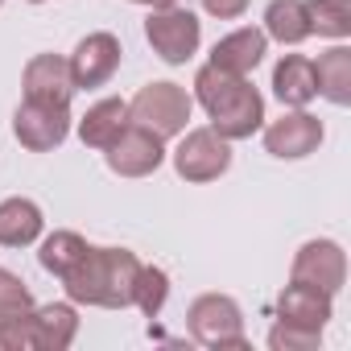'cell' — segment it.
Masks as SVG:
<instances>
[{
  "instance_id": "8992f818",
  "label": "cell",
  "mask_w": 351,
  "mask_h": 351,
  "mask_svg": "<svg viewBox=\"0 0 351 351\" xmlns=\"http://www.w3.org/2000/svg\"><path fill=\"white\" fill-rule=\"evenodd\" d=\"M169 157H173V169H178L182 182L203 186L232 169V141H223L215 128H186Z\"/></svg>"
},
{
  "instance_id": "9c48e42d",
  "label": "cell",
  "mask_w": 351,
  "mask_h": 351,
  "mask_svg": "<svg viewBox=\"0 0 351 351\" xmlns=\"http://www.w3.org/2000/svg\"><path fill=\"white\" fill-rule=\"evenodd\" d=\"M265 128V149L277 157V161H302V157H310V153H318V145H322V120L318 116H310L306 108H289L281 120H269V124H261Z\"/></svg>"
},
{
  "instance_id": "f1b7e54d",
  "label": "cell",
  "mask_w": 351,
  "mask_h": 351,
  "mask_svg": "<svg viewBox=\"0 0 351 351\" xmlns=\"http://www.w3.org/2000/svg\"><path fill=\"white\" fill-rule=\"evenodd\" d=\"M0 5H5V0H0Z\"/></svg>"
},
{
  "instance_id": "7402d4cb",
  "label": "cell",
  "mask_w": 351,
  "mask_h": 351,
  "mask_svg": "<svg viewBox=\"0 0 351 351\" xmlns=\"http://www.w3.org/2000/svg\"><path fill=\"white\" fill-rule=\"evenodd\" d=\"M310 13V34L343 42L351 38V0H306Z\"/></svg>"
},
{
  "instance_id": "484cf974",
  "label": "cell",
  "mask_w": 351,
  "mask_h": 351,
  "mask_svg": "<svg viewBox=\"0 0 351 351\" xmlns=\"http://www.w3.org/2000/svg\"><path fill=\"white\" fill-rule=\"evenodd\" d=\"M203 9L219 21H236V17L248 13V0H203Z\"/></svg>"
},
{
  "instance_id": "44dd1931",
  "label": "cell",
  "mask_w": 351,
  "mask_h": 351,
  "mask_svg": "<svg viewBox=\"0 0 351 351\" xmlns=\"http://www.w3.org/2000/svg\"><path fill=\"white\" fill-rule=\"evenodd\" d=\"M87 252V240L79 236V232H50L46 240H42V252H38V261H42V269L46 273H54L58 281L79 265V256Z\"/></svg>"
},
{
  "instance_id": "4fadbf2b",
  "label": "cell",
  "mask_w": 351,
  "mask_h": 351,
  "mask_svg": "<svg viewBox=\"0 0 351 351\" xmlns=\"http://www.w3.org/2000/svg\"><path fill=\"white\" fill-rule=\"evenodd\" d=\"M277 318L293 322V326H306V330H322L335 318V293H326L318 285H306V281H289L277 298Z\"/></svg>"
},
{
  "instance_id": "30bf717a",
  "label": "cell",
  "mask_w": 351,
  "mask_h": 351,
  "mask_svg": "<svg viewBox=\"0 0 351 351\" xmlns=\"http://www.w3.org/2000/svg\"><path fill=\"white\" fill-rule=\"evenodd\" d=\"M120 58H124V46L116 34L99 29V34H87L75 54L66 58L71 66V79H75V91H91V87H104L116 71H120Z\"/></svg>"
},
{
  "instance_id": "3957f363",
  "label": "cell",
  "mask_w": 351,
  "mask_h": 351,
  "mask_svg": "<svg viewBox=\"0 0 351 351\" xmlns=\"http://www.w3.org/2000/svg\"><path fill=\"white\" fill-rule=\"evenodd\" d=\"M191 112H195V99H191L186 87H178V83H145V87L128 99L132 124L157 132L161 141L182 136L186 124H191Z\"/></svg>"
},
{
  "instance_id": "277c9868",
  "label": "cell",
  "mask_w": 351,
  "mask_h": 351,
  "mask_svg": "<svg viewBox=\"0 0 351 351\" xmlns=\"http://www.w3.org/2000/svg\"><path fill=\"white\" fill-rule=\"evenodd\" d=\"M186 330L203 347H248L244 339V310L228 293H203L186 310Z\"/></svg>"
},
{
  "instance_id": "83f0119b",
  "label": "cell",
  "mask_w": 351,
  "mask_h": 351,
  "mask_svg": "<svg viewBox=\"0 0 351 351\" xmlns=\"http://www.w3.org/2000/svg\"><path fill=\"white\" fill-rule=\"evenodd\" d=\"M29 5H46V0H29Z\"/></svg>"
},
{
  "instance_id": "ffe728a7",
  "label": "cell",
  "mask_w": 351,
  "mask_h": 351,
  "mask_svg": "<svg viewBox=\"0 0 351 351\" xmlns=\"http://www.w3.org/2000/svg\"><path fill=\"white\" fill-rule=\"evenodd\" d=\"M265 38H273L281 46H302L310 38L306 0H269V9H265Z\"/></svg>"
},
{
  "instance_id": "ac0fdd59",
  "label": "cell",
  "mask_w": 351,
  "mask_h": 351,
  "mask_svg": "<svg viewBox=\"0 0 351 351\" xmlns=\"http://www.w3.org/2000/svg\"><path fill=\"white\" fill-rule=\"evenodd\" d=\"M46 228V215L34 199H5L0 203V248H29Z\"/></svg>"
},
{
  "instance_id": "52a82bcc",
  "label": "cell",
  "mask_w": 351,
  "mask_h": 351,
  "mask_svg": "<svg viewBox=\"0 0 351 351\" xmlns=\"http://www.w3.org/2000/svg\"><path fill=\"white\" fill-rule=\"evenodd\" d=\"M104 157H108V169L120 173V178H149V173H157L161 161H165V141L157 132L141 128V124H128L104 149Z\"/></svg>"
},
{
  "instance_id": "9a60e30c",
  "label": "cell",
  "mask_w": 351,
  "mask_h": 351,
  "mask_svg": "<svg viewBox=\"0 0 351 351\" xmlns=\"http://www.w3.org/2000/svg\"><path fill=\"white\" fill-rule=\"evenodd\" d=\"M29 335H34V351H66L79 335V314L71 302H50V306H34L29 314Z\"/></svg>"
},
{
  "instance_id": "cb8c5ba5",
  "label": "cell",
  "mask_w": 351,
  "mask_h": 351,
  "mask_svg": "<svg viewBox=\"0 0 351 351\" xmlns=\"http://www.w3.org/2000/svg\"><path fill=\"white\" fill-rule=\"evenodd\" d=\"M29 310H34L29 285H25L17 273L0 269V322H9V318H17V314H29Z\"/></svg>"
},
{
  "instance_id": "6da1fadb",
  "label": "cell",
  "mask_w": 351,
  "mask_h": 351,
  "mask_svg": "<svg viewBox=\"0 0 351 351\" xmlns=\"http://www.w3.org/2000/svg\"><path fill=\"white\" fill-rule=\"evenodd\" d=\"M195 99L223 141H248L265 124V95L244 75H228L211 62L195 71Z\"/></svg>"
},
{
  "instance_id": "5bb4252c",
  "label": "cell",
  "mask_w": 351,
  "mask_h": 351,
  "mask_svg": "<svg viewBox=\"0 0 351 351\" xmlns=\"http://www.w3.org/2000/svg\"><path fill=\"white\" fill-rule=\"evenodd\" d=\"M265 50H269L265 29L244 25V29H232L228 38H219V42H215V50H211V66H219V71H228V75H244V79H248V75L261 66Z\"/></svg>"
},
{
  "instance_id": "ba28073f",
  "label": "cell",
  "mask_w": 351,
  "mask_h": 351,
  "mask_svg": "<svg viewBox=\"0 0 351 351\" xmlns=\"http://www.w3.org/2000/svg\"><path fill=\"white\" fill-rule=\"evenodd\" d=\"M13 136L29 153H50L71 136V108L66 104H38L25 99L13 116Z\"/></svg>"
},
{
  "instance_id": "e0dca14e",
  "label": "cell",
  "mask_w": 351,
  "mask_h": 351,
  "mask_svg": "<svg viewBox=\"0 0 351 351\" xmlns=\"http://www.w3.org/2000/svg\"><path fill=\"white\" fill-rule=\"evenodd\" d=\"M273 95H277L285 108H306V104L318 95L314 62H310L306 54H285V58L273 66Z\"/></svg>"
},
{
  "instance_id": "5b68a950",
  "label": "cell",
  "mask_w": 351,
  "mask_h": 351,
  "mask_svg": "<svg viewBox=\"0 0 351 351\" xmlns=\"http://www.w3.org/2000/svg\"><path fill=\"white\" fill-rule=\"evenodd\" d=\"M145 42L153 46V54L169 66H186L203 42V21L191 13V9H178V5H165V9H153L149 21H145Z\"/></svg>"
},
{
  "instance_id": "4316f807",
  "label": "cell",
  "mask_w": 351,
  "mask_h": 351,
  "mask_svg": "<svg viewBox=\"0 0 351 351\" xmlns=\"http://www.w3.org/2000/svg\"><path fill=\"white\" fill-rule=\"evenodd\" d=\"M132 5H145V9H165V5H178V0H132Z\"/></svg>"
},
{
  "instance_id": "8fae6325",
  "label": "cell",
  "mask_w": 351,
  "mask_h": 351,
  "mask_svg": "<svg viewBox=\"0 0 351 351\" xmlns=\"http://www.w3.org/2000/svg\"><path fill=\"white\" fill-rule=\"evenodd\" d=\"M289 281H306L318 285L326 293H339L347 281V252L335 240H306L289 265Z\"/></svg>"
},
{
  "instance_id": "7c38bea8",
  "label": "cell",
  "mask_w": 351,
  "mask_h": 351,
  "mask_svg": "<svg viewBox=\"0 0 351 351\" xmlns=\"http://www.w3.org/2000/svg\"><path fill=\"white\" fill-rule=\"evenodd\" d=\"M21 87H25V99H38V104H66L71 108V99H75L71 66L58 54H34L25 62Z\"/></svg>"
},
{
  "instance_id": "7a4b0ae2",
  "label": "cell",
  "mask_w": 351,
  "mask_h": 351,
  "mask_svg": "<svg viewBox=\"0 0 351 351\" xmlns=\"http://www.w3.org/2000/svg\"><path fill=\"white\" fill-rule=\"evenodd\" d=\"M141 261L128 248H91L79 256V265L62 277V289L79 306H99V310H124L132 306V285H136Z\"/></svg>"
},
{
  "instance_id": "2e32d148",
  "label": "cell",
  "mask_w": 351,
  "mask_h": 351,
  "mask_svg": "<svg viewBox=\"0 0 351 351\" xmlns=\"http://www.w3.org/2000/svg\"><path fill=\"white\" fill-rule=\"evenodd\" d=\"M132 124V116H128V99H99V104H91L87 108V116L79 120V141L87 145V149H108L124 128Z\"/></svg>"
},
{
  "instance_id": "d4e9b609",
  "label": "cell",
  "mask_w": 351,
  "mask_h": 351,
  "mask_svg": "<svg viewBox=\"0 0 351 351\" xmlns=\"http://www.w3.org/2000/svg\"><path fill=\"white\" fill-rule=\"evenodd\" d=\"M269 347L273 351H318L322 347V330H306V326H293V322H281L269 330Z\"/></svg>"
},
{
  "instance_id": "603a6c76",
  "label": "cell",
  "mask_w": 351,
  "mask_h": 351,
  "mask_svg": "<svg viewBox=\"0 0 351 351\" xmlns=\"http://www.w3.org/2000/svg\"><path fill=\"white\" fill-rule=\"evenodd\" d=\"M169 298V273L157 269V265H141L136 273V285H132V306L145 314V318H157L161 306Z\"/></svg>"
},
{
  "instance_id": "d6986e66",
  "label": "cell",
  "mask_w": 351,
  "mask_h": 351,
  "mask_svg": "<svg viewBox=\"0 0 351 351\" xmlns=\"http://www.w3.org/2000/svg\"><path fill=\"white\" fill-rule=\"evenodd\" d=\"M314 83H318L322 99H330L335 108H347L351 104V50L347 46H330L326 54H318Z\"/></svg>"
}]
</instances>
